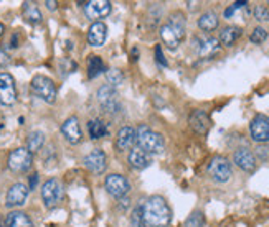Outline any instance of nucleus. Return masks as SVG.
<instances>
[{
    "label": "nucleus",
    "instance_id": "6",
    "mask_svg": "<svg viewBox=\"0 0 269 227\" xmlns=\"http://www.w3.org/2000/svg\"><path fill=\"white\" fill-rule=\"evenodd\" d=\"M208 174L216 183H226L232 178V163L225 157H215L208 163Z\"/></svg>",
    "mask_w": 269,
    "mask_h": 227
},
{
    "label": "nucleus",
    "instance_id": "21",
    "mask_svg": "<svg viewBox=\"0 0 269 227\" xmlns=\"http://www.w3.org/2000/svg\"><path fill=\"white\" fill-rule=\"evenodd\" d=\"M134 144H136V130L129 125L121 128L119 133H118V139H116L118 150L126 152V150H129V148H132Z\"/></svg>",
    "mask_w": 269,
    "mask_h": 227
},
{
    "label": "nucleus",
    "instance_id": "30",
    "mask_svg": "<svg viewBox=\"0 0 269 227\" xmlns=\"http://www.w3.org/2000/svg\"><path fill=\"white\" fill-rule=\"evenodd\" d=\"M106 81L109 86L116 87V86H121V84L124 82V74L121 69H109L106 71Z\"/></svg>",
    "mask_w": 269,
    "mask_h": 227
},
{
    "label": "nucleus",
    "instance_id": "18",
    "mask_svg": "<svg viewBox=\"0 0 269 227\" xmlns=\"http://www.w3.org/2000/svg\"><path fill=\"white\" fill-rule=\"evenodd\" d=\"M188 122H190V127L194 128L197 133H202V135L207 133L208 128H210V125H211L208 114L205 112V110H202V109L194 110V112L190 114Z\"/></svg>",
    "mask_w": 269,
    "mask_h": 227
},
{
    "label": "nucleus",
    "instance_id": "9",
    "mask_svg": "<svg viewBox=\"0 0 269 227\" xmlns=\"http://www.w3.org/2000/svg\"><path fill=\"white\" fill-rule=\"evenodd\" d=\"M104 188H106L107 193H109L112 198L121 199V198H124L126 194L131 191V183L123 176V174L112 173V174H109V176L106 178Z\"/></svg>",
    "mask_w": 269,
    "mask_h": 227
},
{
    "label": "nucleus",
    "instance_id": "3",
    "mask_svg": "<svg viewBox=\"0 0 269 227\" xmlns=\"http://www.w3.org/2000/svg\"><path fill=\"white\" fill-rule=\"evenodd\" d=\"M63 196H65V186L60 179L56 178H50L48 181H45L42 186V199L43 204L47 209H53V207L58 206Z\"/></svg>",
    "mask_w": 269,
    "mask_h": 227
},
{
    "label": "nucleus",
    "instance_id": "42",
    "mask_svg": "<svg viewBox=\"0 0 269 227\" xmlns=\"http://www.w3.org/2000/svg\"><path fill=\"white\" fill-rule=\"evenodd\" d=\"M4 31H5V27H4V23H0V36L4 35Z\"/></svg>",
    "mask_w": 269,
    "mask_h": 227
},
{
    "label": "nucleus",
    "instance_id": "19",
    "mask_svg": "<svg viewBox=\"0 0 269 227\" xmlns=\"http://www.w3.org/2000/svg\"><path fill=\"white\" fill-rule=\"evenodd\" d=\"M107 38V27L102 22H94L88 31V41L91 47H102Z\"/></svg>",
    "mask_w": 269,
    "mask_h": 227
},
{
    "label": "nucleus",
    "instance_id": "26",
    "mask_svg": "<svg viewBox=\"0 0 269 227\" xmlns=\"http://www.w3.org/2000/svg\"><path fill=\"white\" fill-rule=\"evenodd\" d=\"M88 132H89V137L93 140H99L107 135V127L101 119H93L88 124Z\"/></svg>",
    "mask_w": 269,
    "mask_h": 227
},
{
    "label": "nucleus",
    "instance_id": "17",
    "mask_svg": "<svg viewBox=\"0 0 269 227\" xmlns=\"http://www.w3.org/2000/svg\"><path fill=\"white\" fill-rule=\"evenodd\" d=\"M195 47L202 58H213L220 51V41L213 36L195 38Z\"/></svg>",
    "mask_w": 269,
    "mask_h": 227
},
{
    "label": "nucleus",
    "instance_id": "10",
    "mask_svg": "<svg viewBox=\"0 0 269 227\" xmlns=\"http://www.w3.org/2000/svg\"><path fill=\"white\" fill-rule=\"evenodd\" d=\"M83 163H85V166L91 173L102 174L107 168V157L101 148H94L93 152H89L86 157L83 158Z\"/></svg>",
    "mask_w": 269,
    "mask_h": 227
},
{
    "label": "nucleus",
    "instance_id": "12",
    "mask_svg": "<svg viewBox=\"0 0 269 227\" xmlns=\"http://www.w3.org/2000/svg\"><path fill=\"white\" fill-rule=\"evenodd\" d=\"M249 130H251V139L258 144H266L269 142V117L267 115H256L251 120V125H249Z\"/></svg>",
    "mask_w": 269,
    "mask_h": 227
},
{
    "label": "nucleus",
    "instance_id": "11",
    "mask_svg": "<svg viewBox=\"0 0 269 227\" xmlns=\"http://www.w3.org/2000/svg\"><path fill=\"white\" fill-rule=\"evenodd\" d=\"M28 186L25 183H14L10 188L7 194H5V206L7 207H20L25 204V201L28 198Z\"/></svg>",
    "mask_w": 269,
    "mask_h": 227
},
{
    "label": "nucleus",
    "instance_id": "37",
    "mask_svg": "<svg viewBox=\"0 0 269 227\" xmlns=\"http://www.w3.org/2000/svg\"><path fill=\"white\" fill-rule=\"evenodd\" d=\"M9 63H10V56H9V53H7V51H5V48H0V68L9 66Z\"/></svg>",
    "mask_w": 269,
    "mask_h": 227
},
{
    "label": "nucleus",
    "instance_id": "38",
    "mask_svg": "<svg viewBox=\"0 0 269 227\" xmlns=\"http://www.w3.org/2000/svg\"><path fill=\"white\" fill-rule=\"evenodd\" d=\"M38 185V173H33L30 176V181H28V190H35V186Z\"/></svg>",
    "mask_w": 269,
    "mask_h": 227
},
{
    "label": "nucleus",
    "instance_id": "22",
    "mask_svg": "<svg viewBox=\"0 0 269 227\" xmlns=\"http://www.w3.org/2000/svg\"><path fill=\"white\" fill-rule=\"evenodd\" d=\"M167 25L172 28V31L178 36V40H183L185 38V31H187V18L182 14V12H174V14L169 15V22Z\"/></svg>",
    "mask_w": 269,
    "mask_h": 227
},
{
    "label": "nucleus",
    "instance_id": "1",
    "mask_svg": "<svg viewBox=\"0 0 269 227\" xmlns=\"http://www.w3.org/2000/svg\"><path fill=\"white\" fill-rule=\"evenodd\" d=\"M144 227H169L172 220V211L162 196H150L142 206Z\"/></svg>",
    "mask_w": 269,
    "mask_h": 227
},
{
    "label": "nucleus",
    "instance_id": "36",
    "mask_svg": "<svg viewBox=\"0 0 269 227\" xmlns=\"http://www.w3.org/2000/svg\"><path fill=\"white\" fill-rule=\"evenodd\" d=\"M156 61H157L162 68H167V66H169V63H167V60L164 58L162 48H160V47H156Z\"/></svg>",
    "mask_w": 269,
    "mask_h": 227
},
{
    "label": "nucleus",
    "instance_id": "31",
    "mask_svg": "<svg viewBox=\"0 0 269 227\" xmlns=\"http://www.w3.org/2000/svg\"><path fill=\"white\" fill-rule=\"evenodd\" d=\"M205 225V217L202 211H194L185 220V227H203Z\"/></svg>",
    "mask_w": 269,
    "mask_h": 227
},
{
    "label": "nucleus",
    "instance_id": "4",
    "mask_svg": "<svg viewBox=\"0 0 269 227\" xmlns=\"http://www.w3.org/2000/svg\"><path fill=\"white\" fill-rule=\"evenodd\" d=\"M30 87H31V93L36 97H40L42 101L48 102V104H53L56 101V86L50 77L36 74L33 79H31Z\"/></svg>",
    "mask_w": 269,
    "mask_h": 227
},
{
    "label": "nucleus",
    "instance_id": "32",
    "mask_svg": "<svg viewBox=\"0 0 269 227\" xmlns=\"http://www.w3.org/2000/svg\"><path fill=\"white\" fill-rule=\"evenodd\" d=\"M266 38H267V30L262 28V27H256V28L253 30L251 36H249V40H251V43L259 44V43H264Z\"/></svg>",
    "mask_w": 269,
    "mask_h": 227
},
{
    "label": "nucleus",
    "instance_id": "24",
    "mask_svg": "<svg viewBox=\"0 0 269 227\" xmlns=\"http://www.w3.org/2000/svg\"><path fill=\"white\" fill-rule=\"evenodd\" d=\"M218 23H220L218 15H216L215 12H205V14L198 18V28L207 31V33L218 28Z\"/></svg>",
    "mask_w": 269,
    "mask_h": 227
},
{
    "label": "nucleus",
    "instance_id": "40",
    "mask_svg": "<svg viewBox=\"0 0 269 227\" xmlns=\"http://www.w3.org/2000/svg\"><path fill=\"white\" fill-rule=\"evenodd\" d=\"M245 5H248V2H235L232 7L236 10V9H241V7H245Z\"/></svg>",
    "mask_w": 269,
    "mask_h": 227
},
{
    "label": "nucleus",
    "instance_id": "14",
    "mask_svg": "<svg viewBox=\"0 0 269 227\" xmlns=\"http://www.w3.org/2000/svg\"><path fill=\"white\" fill-rule=\"evenodd\" d=\"M61 133L63 137L66 139V142H69L71 145H76L80 144L81 139H83V132H81V127H80V122H78V117H68L65 122H63L61 125Z\"/></svg>",
    "mask_w": 269,
    "mask_h": 227
},
{
    "label": "nucleus",
    "instance_id": "34",
    "mask_svg": "<svg viewBox=\"0 0 269 227\" xmlns=\"http://www.w3.org/2000/svg\"><path fill=\"white\" fill-rule=\"evenodd\" d=\"M254 18L258 22H269V9L266 7V5H256Z\"/></svg>",
    "mask_w": 269,
    "mask_h": 227
},
{
    "label": "nucleus",
    "instance_id": "16",
    "mask_svg": "<svg viewBox=\"0 0 269 227\" xmlns=\"http://www.w3.org/2000/svg\"><path fill=\"white\" fill-rule=\"evenodd\" d=\"M127 160H129V165L137 171H142V170H145V168H149L152 165V155L144 152L142 148H139V147L131 148Z\"/></svg>",
    "mask_w": 269,
    "mask_h": 227
},
{
    "label": "nucleus",
    "instance_id": "25",
    "mask_svg": "<svg viewBox=\"0 0 269 227\" xmlns=\"http://www.w3.org/2000/svg\"><path fill=\"white\" fill-rule=\"evenodd\" d=\"M160 38H162L164 44L167 47L169 50H177L178 44H180V40H178V36L172 31V28L169 27L167 23H164L162 27H160Z\"/></svg>",
    "mask_w": 269,
    "mask_h": 227
},
{
    "label": "nucleus",
    "instance_id": "8",
    "mask_svg": "<svg viewBox=\"0 0 269 227\" xmlns=\"http://www.w3.org/2000/svg\"><path fill=\"white\" fill-rule=\"evenodd\" d=\"M17 102V87L12 74L0 73V104L2 106H14Z\"/></svg>",
    "mask_w": 269,
    "mask_h": 227
},
{
    "label": "nucleus",
    "instance_id": "7",
    "mask_svg": "<svg viewBox=\"0 0 269 227\" xmlns=\"http://www.w3.org/2000/svg\"><path fill=\"white\" fill-rule=\"evenodd\" d=\"M96 97H98V102L101 104V107L107 110V112H118V110L121 109L118 90H116V87L109 86V84L101 86L98 89V93H96Z\"/></svg>",
    "mask_w": 269,
    "mask_h": 227
},
{
    "label": "nucleus",
    "instance_id": "27",
    "mask_svg": "<svg viewBox=\"0 0 269 227\" xmlns=\"http://www.w3.org/2000/svg\"><path fill=\"white\" fill-rule=\"evenodd\" d=\"M104 71V61L101 60V56L93 55L88 58V77L94 79L96 76H99Z\"/></svg>",
    "mask_w": 269,
    "mask_h": 227
},
{
    "label": "nucleus",
    "instance_id": "28",
    "mask_svg": "<svg viewBox=\"0 0 269 227\" xmlns=\"http://www.w3.org/2000/svg\"><path fill=\"white\" fill-rule=\"evenodd\" d=\"M43 144H45V133L40 130H35V132H31L27 139V150L30 153L38 152L43 147Z\"/></svg>",
    "mask_w": 269,
    "mask_h": 227
},
{
    "label": "nucleus",
    "instance_id": "2",
    "mask_svg": "<svg viewBox=\"0 0 269 227\" xmlns=\"http://www.w3.org/2000/svg\"><path fill=\"white\" fill-rule=\"evenodd\" d=\"M136 144L139 148H142L149 155H160L165 148L162 135L159 132H153L147 125H139V128L136 130Z\"/></svg>",
    "mask_w": 269,
    "mask_h": 227
},
{
    "label": "nucleus",
    "instance_id": "23",
    "mask_svg": "<svg viewBox=\"0 0 269 227\" xmlns=\"http://www.w3.org/2000/svg\"><path fill=\"white\" fill-rule=\"evenodd\" d=\"M243 30L240 27H235V25H229V27H225L220 31V38L218 41L223 47H233V44L238 41V38L241 36Z\"/></svg>",
    "mask_w": 269,
    "mask_h": 227
},
{
    "label": "nucleus",
    "instance_id": "13",
    "mask_svg": "<svg viewBox=\"0 0 269 227\" xmlns=\"http://www.w3.org/2000/svg\"><path fill=\"white\" fill-rule=\"evenodd\" d=\"M111 2L109 0H91L85 4V14L91 20H99L111 14Z\"/></svg>",
    "mask_w": 269,
    "mask_h": 227
},
{
    "label": "nucleus",
    "instance_id": "33",
    "mask_svg": "<svg viewBox=\"0 0 269 227\" xmlns=\"http://www.w3.org/2000/svg\"><path fill=\"white\" fill-rule=\"evenodd\" d=\"M131 224L134 227H144V217H142V206H137L131 214Z\"/></svg>",
    "mask_w": 269,
    "mask_h": 227
},
{
    "label": "nucleus",
    "instance_id": "35",
    "mask_svg": "<svg viewBox=\"0 0 269 227\" xmlns=\"http://www.w3.org/2000/svg\"><path fill=\"white\" fill-rule=\"evenodd\" d=\"M256 155L259 157V160H269V145L259 144L258 148H256Z\"/></svg>",
    "mask_w": 269,
    "mask_h": 227
},
{
    "label": "nucleus",
    "instance_id": "41",
    "mask_svg": "<svg viewBox=\"0 0 269 227\" xmlns=\"http://www.w3.org/2000/svg\"><path fill=\"white\" fill-rule=\"evenodd\" d=\"M233 14H235V9H233V7H229V9L225 10V17H226V18H229Z\"/></svg>",
    "mask_w": 269,
    "mask_h": 227
},
{
    "label": "nucleus",
    "instance_id": "39",
    "mask_svg": "<svg viewBox=\"0 0 269 227\" xmlns=\"http://www.w3.org/2000/svg\"><path fill=\"white\" fill-rule=\"evenodd\" d=\"M45 5H47L48 10L53 12V10H56V5H58V4H56L55 0H47V2H45Z\"/></svg>",
    "mask_w": 269,
    "mask_h": 227
},
{
    "label": "nucleus",
    "instance_id": "15",
    "mask_svg": "<svg viewBox=\"0 0 269 227\" xmlns=\"http://www.w3.org/2000/svg\"><path fill=\"white\" fill-rule=\"evenodd\" d=\"M233 161L235 165L241 168L243 171L246 173H253L256 170V157L251 150H248V148H238L235 153H233Z\"/></svg>",
    "mask_w": 269,
    "mask_h": 227
},
{
    "label": "nucleus",
    "instance_id": "5",
    "mask_svg": "<svg viewBox=\"0 0 269 227\" xmlns=\"http://www.w3.org/2000/svg\"><path fill=\"white\" fill-rule=\"evenodd\" d=\"M7 165L10 168V171L14 173H27L33 166V153H30L25 147L15 148L9 155Z\"/></svg>",
    "mask_w": 269,
    "mask_h": 227
},
{
    "label": "nucleus",
    "instance_id": "29",
    "mask_svg": "<svg viewBox=\"0 0 269 227\" xmlns=\"http://www.w3.org/2000/svg\"><path fill=\"white\" fill-rule=\"evenodd\" d=\"M23 17L27 18L30 23H40L42 22V14L35 4L25 2L23 4Z\"/></svg>",
    "mask_w": 269,
    "mask_h": 227
},
{
    "label": "nucleus",
    "instance_id": "43",
    "mask_svg": "<svg viewBox=\"0 0 269 227\" xmlns=\"http://www.w3.org/2000/svg\"><path fill=\"white\" fill-rule=\"evenodd\" d=\"M226 227H228V225H226Z\"/></svg>",
    "mask_w": 269,
    "mask_h": 227
},
{
    "label": "nucleus",
    "instance_id": "20",
    "mask_svg": "<svg viewBox=\"0 0 269 227\" xmlns=\"http://www.w3.org/2000/svg\"><path fill=\"white\" fill-rule=\"evenodd\" d=\"M4 227H33V222L27 212L23 211H10L4 220Z\"/></svg>",
    "mask_w": 269,
    "mask_h": 227
}]
</instances>
